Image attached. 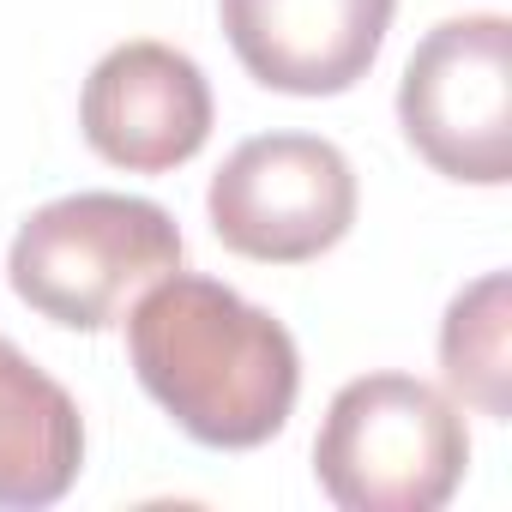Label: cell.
<instances>
[{"instance_id": "cell-2", "label": "cell", "mask_w": 512, "mask_h": 512, "mask_svg": "<svg viewBox=\"0 0 512 512\" xmlns=\"http://www.w3.org/2000/svg\"><path fill=\"white\" fill-rule=\"evenodd\" d=\"M181 229L133 193H67L31 211L13 235L7 278L19 302L67 332H109L169 272H181Z\"/></svg>"}, {"instance_id": "cell-8", "label": "cell", "mask_w": 512, "mask_h": 512, "mask_svg": "<svg viewBox=\"0 0 512 512\" xmlns=\"http://www.w3.org/2000/svg\"><path fill=\"white\" fill-rule=\"evenodd\" d=\"M85 464V422L73 392L0 338V506H55Z\"/></svg>"}, {"instance_id": "cell-9", "label": "cell", "mask_w": 512, "mask_h": 512, "mask_svg": "<svg viewBox=\"0 0 512 512\" xmlns=\"http://www.w3.org/2000/svg\"><path fill=\"white\" fill-rule=\"evenodd\" d=\"M440 368H446V386L470 410L494 422L512 416V284L506 272H488L452 296L440 320Z\"/></svg>"}, {"instance_id": "cell-5", "label": "cell", "mask_w": 512, "mask_h": 512, "mask_svg": "<svg viewBox=\"0 0 512 512\" xmlns=\"http://www.w3.org/2000/svg\"><path fill=\"white\" fill-rule=\"evenodd\" d=\"M205 211L217 241L241 260L302 266L350 235L356 169L320 133H260L223 157Z\"/></svg>"}, {"instance_id": "cell-6", "label": "cell", "mask_w": 512, "mask_h": 512, "mask_svg": "<svg viewBox=\"0 0 512 512\" xmlns=\"http://www.w3.org/2000/svg\"><path fill=\"white\" fill-rule=\"evenodd\" d=\"M79 127L103 163L127 175H163L199 157L211 139V85L193 55L139 37L91 67Z\"/></svg>"}, {"instance_id": "cell-7", "label": "cell", "mask_w": 512, "mask_h": 512, "mask_svg": "<svg viewBox=\"0 0 512 512\" xmlns=\"http://www.w3.org/2000/svg\"><path fill=\"white\" fill-rule=\"evenodd\" d=\"M398 0H217L235 61L284 97H338L380 61Z\"/></svg>"}, {"instance_id": "cell-4", "label": "cell", "mask_w": 512, "mask_h": 512, "mask_svg": "<svg viewBox=\"0 0 512 512\" xmlns=\"http://www.w3.org/2000/svg\"><path fill=\"white\" fill-rule=\"evenodd\" d=\"M398 121L440 175L500 187L512 175V25L500 13L434 25L404 67Z\"/></svg>"}, {"instance_id": "cell-1", "label": "cell", "mask_w": 512, "mask_h": 512, "mask_svg": "<svg viewBox=\"0 0 512 512\" xmlns=\"http://www.w3.org/2000/svg\"><path fill=\"white\" fill-rule=\"evenodd\" d=\"M127 356L175 428L217 452H247L284 434L302 392L290 326L193 272L157 278L127 308Z\"/></svg>"}, {"instance_id": "cell-3", "label": "cell", "mask_w": 512, "mask_h": 512, "mask_svg": "<svg viewBox=\"0 0 512 512\" xmlns=\"http://www.w3.org/2000/svg\"><path fill=\"white\" fill-rule=\"evenodd\" d=\"M464 464V416L410 374L350 380L314 440V476L344 512H434L458 494Z\"/></svg>"}]
</instances>
